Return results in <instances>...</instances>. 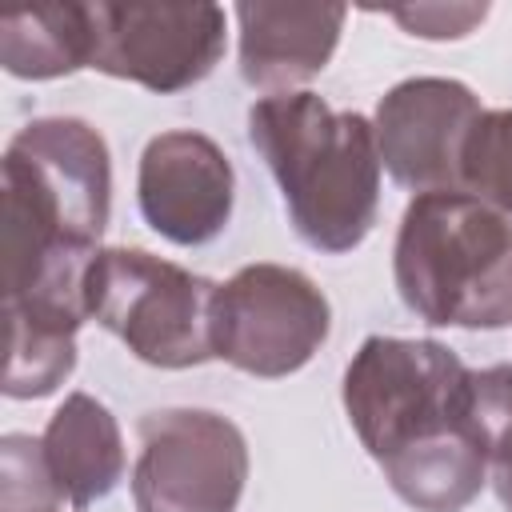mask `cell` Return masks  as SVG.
Returning <instances> with one entry per match:
<instances>
[{
	"instance_id": "1",
	"label": "cell",
	"mask_w": 512,
	"mask_h": 512,
	"mask_svg": "<svg viewBox=\"0 0 512 512\" xmlns=\"http://www.w3.org/2000/svg\"><path fill=\"white\" fill-rule=\"evenodd\" d=\"M468 376L448 344L404 336H368L344 368L352 432L416 512H460L488 484L468 432Z\"/></svg>"
},
{
	"instance_id": "2",
	"label": "cell",
	"mask_w": 512,
	"mask_h": 512,
	"mask_svg": "<svg viewBox=\"0 0 512 512\" xmlns=\"http://www.w3.org/2000/svg\"><path fill=\"white\" fill-rule=\"evenodd\" d=\"M112 216V160L80 116H40L4 148V300L84 312V276Z\"/></svg>"
},
{
	"instance_id": "3",
	"label": "cell",
	"mask_w": 512,
	"mask_h": 512,
	"mask_svg": "<svg viewBox=\"0 0 512 512\" xmlns=\"http://www.w3.org/2000/svg\"><path fill=\"white\" fill-rule=\"evenodd\" d=\"M248 140L276 176L288 220L308 248L340 256L364 244L384 172L368 116L336 112L324 96L300 88L260 96L248 108Z\"/></svg>"
},
{
	"instance_id": "4",
	"label": "cell",
	"mask_w": 512,
	"mask_h": 512,
	"mask_svg": "<svg viewBox=\"0 0 512 512\" xmlns=\"http://www.w3.org/2000/svg\"><path fill=\"white\" fill-rule=\"evenodd\" d=\"M400 300L436 328L512 324V216L468 192L412 196L392 248Z\"/></svg>"
},
{
	"instance_id": "5",
	"label": "cell",
	"mask_w": 512,
	"mask_h": 512,
	"mask_svg": "<svg viewBox=\"0 0 512 512\" xmlns=\"http://www.w3.org/2000/svg\"><path fill=\"white\" fill-rule=\"evenodd\" d=\"M216 284L144 248H100L84 276L88 320L152 368H196L212 352Z\"/></svg>"
},
{
	"instance_id": "6",
	"label": "cell",
	"mask_w": 512,
	"mask_h": 512,
	"mask_svg": "<svg viewBox=\"0 0 512 512\" xmlns=\"http://www.w3.org/2000/svg\"><path fill=\"white\" fill-rule=\"evenodd\" d=\"M332 332L328 296L316 280L288 264H244L212 296L216 360L280 380L300 372Z\"/></svg>"
},
{
	"instance_id": "7",
	"label": "cell",
	"mask_w": 512,
	"mask_h": 512,
	"mask_svg": "<svg viewBox=\"0 0 512 512\" xmlns=\"http://www.w3.org/2000/svg\"><path fill=\"white\" fill-rule=\"evenodd\" d=\"M136 512H236L248 480L244 432L208 408H160L140 420Z\"/></svg>"
},
{
	"instance_id": "8",
	"label": "cell",
	"mask_w": 512,
	"mask_h": 512,
	"mask_svg": "<svg viewBox=\"0 0 512 512\" xmlns=\"http://www.w3.org/2000/svg\"><path fill=\"white\" fill-rule=\"evenodd\" d=\"M92 68L148 92H184L224 56L228 12L220 4H92Z\"/></svg>"
},
{
	"instance_id": "9",
	"label": "cell",
	"mask_w": 512,
	"mask_h": 512,
	"mask_svg": "<svg viewBox=\"0 0 512 512\" xmlns=\"http://www.w3.org/2000/svg\"><path fill=\"white\" fill-rule=\"evenodd\" d=\"M480 112V96L464 80H400L380 96L372 116L384 172L416 196L460 192V156Z\"/></svg>"
},
{
	"instance_id": "10",
	"label": "cell",
	"mask_w": 512,
	"mask_h": 512,
	"mask_svg": "<svg viewBox=\"0 0 512 512\" xmlns=\"http://www.w3.org/2000/svg\"><path fill=\"white\" fill-rule=\"evenodd\" d=\"M136 200L156 236L180 248H200L216 240L232 220V160L204 132H160L140 152Z\"/></svg>"
},
{
	"instance_id": "11",
	"label": "cell",
	"mask_w": 512,
	"mask_h": 512,
	"mask_svg": "<svg viewBox=\"0 0 512 512\" xmlns=\"http://www.w3.org/2000/svg\"><path fill=\"white\" fill-rule=\"evenodd\" d=\"M240 24V76L264 96L300 92L320 76L340 44L348 8L344 4H300V0H244L232 8Z\"/></svg>"
},
{
	"instance_id": "12",
	"label": "cell",
	"mask_w": 512,
	"mask_h": 512,
	"mask_svg": "<svg viewBox=\"0 0 512 512\" xmlns=\"http://www.w3.org/2000/svg\"><path fill=\"white\" fill-rule=\"evenodd\" d=\"M48 476L64 504L92 508L124 476V436L116 416L88 392L64 396L40 436Z\"/></svg>"
},
{
	"instance_id": "13",
	"label": "cell",
	"mask_w": 512,
	"mask_h": 512,
	"mask_svg": "<svg viewBox=\"0 0 512 512\" xmlns=\"http://www.w3.org/2000/svg\"><path fill=\"white\" fill-rule=\"evenodd\" d=\"M92 4H36L0 16V64L16 80H60L92 68Z\"/></svg>"
},
{
	"instance_id": "14",
	"label": "cell",
	"mask_w": 512,
	"mask_h": 512,
	"mask_svg": "<svg viewBox=\"0 0 512 512\" xmlns=\"http://www.w3.org/2000/svg\"><path fill=\"white\" fill-rule=\"evenodd\" d=\"M88 316L72 308L8 300V360L4 396L40 400L52 396L76 368V332Z\"/></svg>"
},
{
	"instance_id": "15",
	"label": "cell",
	"mask_w": 512,
	"mask_h": 512,
	"mask_svg": "<svg viewBox=\"0 0 512 512\" xmlns=\"http://www.w3.org/2000/svg\"><path fill=\"white\" fill-rule=\"evenodd\" d=\"M460 192L512 216V108L480 112L460 156Z\"/></svg>"
},
{
	"instance_id": "16",
	"label": "cell",
	"mask_w": 512,
	"mask_h": 512,
	"mask_svg": "<svg viewBox=\"0 0 512 512\" xmlns=\"http://www.w3.org/2000/svg\"><path fill=\"white\" fill-rule=\"evenodd\" d=\"M468 432L488 472L512 464V364L476 368L468 376Z\"/></svg>"
},
{
	"instance_id": "17",
	"label": "cell",
	"mask_w": 512,
	"mask_h": 512,
	"mask_svg": "<svg viewBox=\"0 0 512 512\" xmlns=\"http://www.w3.org/2000/svg\"><path fill=\"white\" fill-rule=\"evenodd\" d=\"M60 492L48 476L40 440L8 432L0 440V512H56Z\"/></svg>"
},
{
	"instance_id": "18",
	"label": "cell",
	"mask_w": 512,
	"mask_h": 512,
	"mask_svg": "<svg viewBox=\"0 0 512 512\" xmlns=\"http://www.w3.org/2000/svg\"><path fill=\"white\" fill-rule=\"evenodd\" d=\"M388 16L412 36L460 40L488 16V4H404V8H388Z\"/></svg>"
},
{
	"instance_id": "19",
	"label": "cell",
	"mask_w": 512,
	"mask_h": 512,
	"mask_svg": "<svg viewBox=\"0 0 512 512\" xmlns=\"http://www.w3.org/2000/svg\"><path fill=\"white\" fill-rule=\"evenodd\" d=\"M488 480H492V488H496L500 504L512 512V464H500V468H492V472H488Z\"/></svg>"
}]
</instances>
